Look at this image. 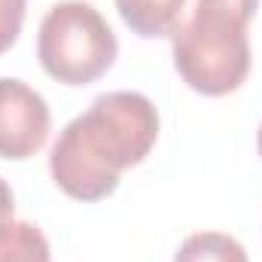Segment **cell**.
Returning a JSON list of instances; mask_svg holds the SVG:
<instances>
[{
  "label": "cell",
  "mask_w": 262,
  "mask_h": 262,
  "mask_svg": "<svg viewBox=\"0 0 262 262\" xmlns=\"http://www.w3.org/2000/svg\"><path fill=\"white\" fill-rule=\"evenodd\" d=\"M210 3H220V6H229V9H235V12H241L244 18H253V12H256V6H259V0H210Z\"/></svg>",
  "instance_id": "10"
},
{
  "label": "cell",
  "mask_w": 262,
  "mask_h": 262,
  "mask_svg": "<svg viewBox=\"0 0 262 262\" xmlns=\"http://www.w3.org/2000/svg\"><path fill=\"white\" fill-rule=\"evenodd\" d=\"M256 146H259V156H262V125H259V134H256Z\"/></svg>",
  "instance_id": "11"
},
{
  "label": "cell",
  "mask_w": 262,
  "mask_h": 262,
  "mask_svg": "<svg viewBox=\"0 0 262 262\" xmlns=\"http://www.w3.org/2000/svg\"><path fill=\"white\" fill-rule=\"evenodd\" d=\"M174 262H250L247 250L223 232H195L189 235L180 250L174 253Z\"/></svg>",
  "instance_id": "7"
},
{
  "label": "cell",
  "mask_w": 262,
  "mask_h": 262,
  "mask_svg": "<svg viewBox=\"0 0 262 262\" xmlns=\"http://www.w3.org/2000/svg\"><path fill=\"white\" fill-rule=\"evenodd\" d=\"M174 67L186 85L201 95L235 92L250 70L247 18L198 0L192 18L174 34Z\"/></svg>",
  "instance_id": "2"
},
{
  "label": "cell",
  "mask_w": 262,
  "mask_h": 262,
  "mask_svg": "<svg viewBox=\"0 0 262 262\" xmlns=\"http://www.w3.org/2000/svg\"><path fill=\"white\" fill-rule=\"evenodd\" d=\"M25 3L28 0H0V52H6L18 40L25 21Z\"/></svg>",
  "instance_id": "8"
},
{
  "label": "cell",
  "mask_w": 262,
  "mask_h": 262,
  "mask_svg": "<svg viewBox=\"0 0 262 262\" xmlns=\"http://www.w3.org/2000/svg\"><path fill=\"white\" fill-rule=\"evenodd\" d=\"M12 207H15V204H12V189H9V183L0 177V226L12 220Z\"/></svg>",
  "instance_id": "9"
},
{
  "label": "cell",
  "mask_w": 262,
  "mask_h": 262,
  "mask_svg": "<svg viewBox=\"0 0 262 262\" xmlns=\"http://www.w3.org/2000/svg\"><path fill=\"white\" fill-rule=\"evenodd\" d=\"M49 125L46 98L21 79L0 76V159H28L43 149Z\"/></svg>",
  "instance_id": "4"
},
{
  "label": "cell",
  "mask_w": 262,
  "mask_h": 262,
  "mask_svg": "<svg viewBox=\"0 0 262 262\" xmlns=\"http://www.w3.org/2000/svg\"><path fill=\"white\" fill-rule=\"evenodd\" d=\"M186 0H116L122 21L140 37H174Z\"/></svg>",
  "instance_id": "5"
},
{
  "label": "cell",
  "mask_w": 262,
  "mask_h": 262,
  "mask_svg": "<svg viewBox=\"0 0 262 262\" xmlns=\"http://www.w3.org/2000/svg\"><path fill=\"white\" fill-rule=\"evenodd\" d=\"M116 52L119 43L113 28L85 0H61L40 21V64L52 79L64 85L95 82L116 61Z\"/></svg>",
  "instance_id": "3"
},
{
  "label": "cell",
  "mask_w": 262,
  "mask_h": 262,
  "mask_svg": "<svg viewBox=\"0 0 262 262\" xmlns=\"http://www.w3.org/2000/svg\"><path fill=\"white\" fill-rule=\"evenodd\" d=\"M159 137L156 104L140 92H107L58 134L49 171L58 189L79 201H101L119 174L143 162Z\"/></svg>",
  "instance_id": "1"
},
{
  "label": "cell",
  "mask_w": 262,
  "mask_h": 262,
  "mask_svg": "<svg viewBox=\"0 0 262 262\" xmlns=\"http://www.w3.org/2000/svg\"><path fill=\"white\" fill-rule=\"evenodd\" d=\"M49 241L34 223L0 226V262H49Z\"/></svg>",
  "instance_id": "6"
}]
</instances>
